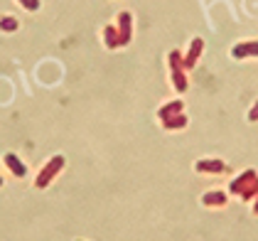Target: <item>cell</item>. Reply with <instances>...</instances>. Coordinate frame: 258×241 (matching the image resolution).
<instances>
[{
	"mask_svg": "<svg viewBox=\"0 0 258 241\" xmlns=\"http://www.w3.org/2000/svg\"><path fill=\"white\" fill-rule=\"evenodd\" d=\"M256 195H258V175L253 177V182H251V185H248V187H246V190L241 192V200L248 202V200H253Z\"/></svg>",
	"mask_w": 258,
	"mask_h": 241,
	"instance_id": "5bb4252c",
	"label": "cell"
},
{
	"mask_svg": "<svg viewBox=\"0 0 258 241\" xmlns=\"http://www.w3.org/2000/svg\"><path fill=\"white\" fill-rule=\"evenodd\" d=\"M195 170L197 172H209V175H224V172H229V165L224 160H219V158H202V160H197Z\"/></svg>",
	"mask_w": 258,
	"mask_h": 241,
	"instance_id": "8992f818",
	"label": "cell"
},
{
	"mask_svg": "<svg viewBox=\"0 0 258 241\" xmlns=\"http://www.w3.org/2000/svg\"><path fill=\"white\" fill-rule=\"evenodd\" d=\"M256 175H258L256 170H243L236 180H231V185H229V192H231V195H241V192H243V190L253 182V177H256Z\"/></svg>",
	"mask_w": 258,
	"mask_h": 241,
	"instance_id": "52a82bcc",
	"label": "cell"
},
{
	"mask_svg": "<svg viewBox=\"0 0 258 241\" xmlns=\"http://www.w3.org/2000/svg\"><path fill=\"white\" fill-rule=\"evenodd\" d=\"M253 200H256V202H253V214H258V195L253 197Z\"/></svg>",
	"mask_w": 258,
	"mask_h": 241,
	"instance_id": "e0dca14e",
	"label": "cell"
},
{
	"mask_svg": "<svg viewBox=\"0 0 258 241\" xmlns=\"http://www.w3.org/2000/svg\"><path fill=\"white\" fill-rule=\"evenodd\" d=\"M248 120H251V123H256V120H258V101L251 106V108H248Z\"/></svg>",
	"mask_w": 258,
	"mask_h": 241,
	"instance_id": "2e32d148",
	"label": "cell"
},
{
	"mask_svg": "<svg viewBox=\"0 0 258 241\" xmlns=\"http://www.w3.org/2000/svg\"><path fill=\"white\" fill-rule=\"evenodd\" d=\"M18 27H20V22H18L15 15H3V18H0V32H8V35H10V32H15Z\"/></svg>",
	"mask_w": 258,
	"mask_h": 241,
	"instance_id": "4fadbf2b",
	"label": "cell"
},
{
	"mask_svg": "<svg viewBox=\"0 0 258 241\" xmlns=\"http://www.w3.org/2000/svg\"><path fill=\"white\" fill-rule=\"evenodd\" d=\"M234 59H258V40H241L231 47Z\"/></svg>",
	"mask_w": 258,
	"mask_h": 241,
	"instance_id": "277c9868",
	"label": "cell"
},
{
	"mask_svg": "<svg viewBox=\"0 0 258 241\" xmlns=\"http://www.w3.org/2000/svg\"><path fill=\"white\" fill-rule=\"evenodd\" d=\"M167 67H170V79H172V86L177 89L179 94L187 91L189 81H187V69L182 64V52L179 49H170L167 54Z\"/></svg>",
	"mask_w": 258,
	"mask_h": 241,
	"instance_id": "6da1fadb",
	"label": "cell"
},
{
	"mask_svg": "<svg viewBox=\"0 0 258 241\" xmlns=\"http://www.w3.org/2000/svg\"><path fill=\"white\" fill-rule=\"evenodd\" d=\"M18 3H20L27 13H37V10H40V5H42L40 0H18Z\"/></svg>",
	"mask_w": 258,
	"mask_h": 241,
	"instance_id": "9a60e30c",
	"label": "cell"
},
{
	"mask_svg": "<svg viewBox=\"0 0 258 241\" xmlns=\"http://www.w3.org/2000/svg\"><path fill=\"white\" fill-rule=\"evenodd\" d=\"M101 37H103V47H106V49H118L120 47L116 25H106V27H103V32H101Z\"/></svg>",
	"mask_w": 258,
	"mask_h": 241,
	"instance_id": "9c48e42d",
	"label": "cell"
},
{
	"mask_svg": "<svg viewBox=\"0 0 258 241\" xmlns=\"http://www.w3.org/2000/svg\"><path fill=\"white\" fill-rule=\"evenodd\" d=\"M202 52H204V40H202V37H192V40H189V49L182 54V64H184V69H187V72L197 67Z\"/></svg>",
	"mask_w": 258,
	"mask_h": 241,
	"instance_id": "5b68a950",
	"label": "cell"
},
{
	"mask_svg": "<svg viewBox=\"0 0 258 241\" xmlns=\"http://www.w3.org/2000/svg\"><path fill=\"white\" fill-rule=\"evenodd\" d=\"M202 204H204V207H226V204H229V197H226V192L214 190V192H207V195L202 197Z\"/></svg>",
	"mask_w": 258,
	"mask_h": 241,
	"instance_id": "30bf717a",
	"label": "cell"
},
{
	"mask_svg": "<svg viewBox=\"0 0 258 241\" xmlns=\"http://www.w3.org/2000/svg\"><path fill=\"white\" fill-rule=\"evenodd\" d=\"M160 123H162L165 131H177V128H184V126L189 123V118H187L184 113H177V116H170V118L160 120Z\"/></svg>",
	"mask_w": 258,
	"mask_h": 241,
	"instance_id": "7c38bea8",
	"label": "cell"
},
{
	"mask_svg": "<svg viewBox=\"0 0 258 241\" xmlns=\"http://www.w3.org/2000/svg\"><path fill=\"white\" fill-rule=\"evenodd\" d=\"M61 167H64V155H54L52 160L44 162V167L37 172V180H35V185H37L40 190H44V187H47V185H52V180H54V177L61 172Z\"/></svg>",
	"mask_w": 258,
	"mask_h": 241,
	"instance_id": "7a4b0ae2",
	"label": "cell"
},
{
	"mask_svg": "<svg viewBox=\"0 0 258 241\" xmlns=\"http://www.w3.org/2000/svg\"><path fill=\"white\" fill-rule=\"evenodd\" d=\"M116 30H118V42L120 47H125V44H131L133 40V15L128 13V10H120L118 18H116Z\"/></svg>",
	"mask_w": 258,
	"mask_h": 241,
	"instance_id": "3957f363",
	"label": "cell"
},
{
	"mask_svg": "<svg viewBox=\"0 0 258 241\" xmlns=\"http://www.w3.org/2000/svg\"><path fill=\"white\" fill-rule=\"evenodd\" d=\"M5 165H8V170L15 175V177H27V167H25V162L15 155V153H5Z\"/></svg>",
	"mask_w": 258,
	"mask_h": 241,
	"instance_id": "ba28073f",
	"label": "cell"
},
{
	"mask_svg": "<svg viewBox=\"0 0 258 241\" xmlns=\"http://www.w3.org/2000/svg\"><path fill=\"white\" fill-rule=\"evenodd\" d=\"M0 187H3V177H0Z\"/></svg>",
	"mask_w": 258,
	"mask_h": 241,
	"instance_id": "ac0fdd59",
	"label": "cell"
},
{
	"mask_svg": "<svg viewBox=\"0 0 258 241\" xmlns=\"http://www.w3.org/2000/svg\"><path fill=\"white\" fill-rule=\"evenodd\" d=\"M184 111V101H170V103H165L162 108L158 111V118L160 120H165V118H170V116H177V113H182Z\"/></svg>",
	"mask_w": 258,
	"mask_h": 241,
	"instance_id": "8fae6325",
	"label": "cell"
}]
</instances>
